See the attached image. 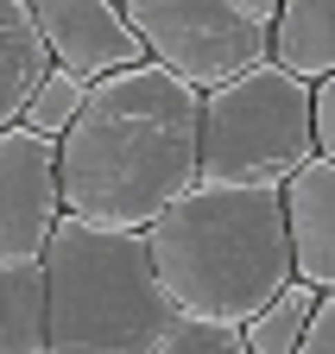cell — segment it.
<instances>
[{"instance_id": "cell-14", "label": "cell", "mask_w": 335, "mask_h": 354, "mask_svg": "<svg viewBox=\"0 0 335 354\" xmlns=\"http://www.w3.org/2000/svg\"><path fill=\"white\" fill-rule=\"evenodd\" d=\"M152 354H247L234 323H202V317H171Z\"/></svg>"}, {"instance_id": "cell-18", "label": "cell", "mask_w": 335, "mask_h": 354, "mask_svg": "<svg viewBox=\"0 0 335 354\" xmlns=\"http://www.w3.org/2000/svg\"><path fill=\"white\" fill-rule=\"evenodd\" d=\"M120 7H127V0H120Z\"/></svg>"}, {"instance_id": "cell-10", "label": "cell", "mask_w": 335, "mask_h": 354, "mask_svg": "<svg viewBox=\"0 0 335 354\" xmlns=\"http://www.w3.org/2000/svg\"><path fill=\"white\" fill-rule=\"evenodd\" d=\"M45 70H51V51L32 26V0H0V133L19 127Z\"/></svg>"}, {"instance_id": "cell-11", "label": "cell", "mask_w": 335, "mask_h": 354, "mask_svg": "<svg viewBox=\"0 0 335 354\" xmlns=\"http://www.w3.org/2000/svg\"><path fill=\"white\" fill-rule=\"evenodd\" d=\"M0 354H51L45 259H32V266H0Z\"/></svg>"}, {"instance_id": "cell-12", "label": "cell", "mask_w": 335, "mask_h": 354, "mask_svg": "<svg viewBox=\"0 0 335 354\" xmlns=\"http://www.w3.org/2000/svg\"><path fill=\"white\" fill-rule=\"evenodd\" d=\"M310 317H316V291H310L304 279H291V285L260 310V317L240 323V342H247V354H298Z\"/></svg>"}, {"instance_id": "cell-13", "label": "cell", "mask_w": 335, "mask_h": 354, "mask_svg": "<svg viewBox=\"0 0 335 354\" xmlns=\"http://www.w3.org/2000/svg\"><path fill=\"white\" fill-rule=\"evenodd\" d=\"M82 102H89V82L70 76V70H45V82L32 88V102L19 114V127H32L38 140H64L70 120L82 114Z\"/></svg>"}, {"instance_id": "cell-8", "label": "cell", "mask_w": 335, "mask_h": 354, "mask_svg": "<svg viewBox=\"0 0 335 354\" xmlns=\"http://www.w3.org/2000/svg\"><path fill=\"white\" fill-rule=\"evenodd\" d=\"M285 234H291V279L316 297H335V165L310 158L285 184Z\"/></svg>"}, {"instance_id": "cell-2", "label": "cell", "mask_w": 335, "mask_h": 354, "mask_svg": "<svg viewBox=\"0 0 335 354\" xmlns=\"http://www.w3.org/2000/svg\"><path fill=\"white\" fill-rule=\"evenodd\" d=\"M152 272L178 317L247 323L291 285L285 190L260 184H190L146 228Z\"/></svg>"}, {"instance_id": "cell-4", "label": "cell", "mask_w": 335, "mask_h": 354, "mask_svg": "<svg viewBox=\"0 0 335 354\" xmlns=\"http://www.w3.org/2000/svg\"><path fill=\"white\" fill-rule=\"evenodd\" d=\"M316 158L310 133V82L260 64L202 95L196 133V184H260L285 190Z\"/></svg>"}, {"instance_id": "cell-15", "label": "cell", "mask_w": 335, "mask_h": 354, "mask_svg": "<svg viewBox=\"0 0 335 354\" xmlns=\"http://www.w3.org/2000/svg\"><path fill=\"white\" fill-rule=\"evenodd\" d=\"M310 133H316V158L335 165V76L310 82Z\"/></svg>"}, {"instance_id": "cell-3", "label": "cell", "mask_w": 335, "mask_h": 354, "mask_svg": "<svg viewBox=\"0 0 335 354\" xmlns=\"http://www.w3.org/2000/svg\"><path fill=\"white\" fill-rule=\"evenodd\" d=\"M51 354H152L178 310L164 304L146 234L64 215L45 247Z\"/></svg>"}, {"instance_id": "cell-7", "label": "cell", "mask_w": 335, "mask_h": 354, "mask_svg": "<svg viewBox=\"0 0 335 354\" xmlns=\"http://www.w3.org/2000/svg\"><path fill=\"white\" fill-rule=\"evenodd\" d=\"M32 26L51 51V70H70L82 82L146 64L120 0H32Z\"/></svg>"}, {"instance_id": "cell-5", "label": "cell", "mask_w": 335, "mask_h": 354, "mask_svg": "<svg viewBox=\"0 0 335 354\" xmlns=\"http://www.w3.org/2000/svg\"><path fill=\"white\" fill-rule=\"evenodd\" d=\"M127 26L140 38L146 64L171 70L178 82H190L196 95L222 88L247 70L272 64V38L266 26L240 19L228 0H127Z\"/></svg>"}, {"instance_id": "cell-1", "label": "cell", "mask_w": 335, "mask_h": 354, "mask_svg": "<svg viewBox=\"0 0 335 354\" xmlns=\"http://www.w3.org/2000/svg\"><path fill=\"white\" fill-rule=\"evenodd\" d=\"M202 95L158 64L89 82V102L57 140L64 215L146 234L196 184Z\"/></svg>"}, {"instance_id": "cell-9", "label": "cell", "mask_w": 335, "mask_h": 354, "mask_svg": "<svg viewBox=\"0 0 335 354\" xmlns=\"http://www.w3.org/2000/svg\"><path fill=\"white\" fill-rule=\"evenodd\" d=\"M272 64L298 82L335 76V0H278V19L266 26Z\"/></svg>"}, {"instance_id": "cell-6", "label": "cell", "mask_w": 335, "mask_h": 354, "mask_svg": "<svg viewBox=\"0 0 335 354\" xmlns=\"http://www.w3.org/2000/svg\"><path fill=\"white\" fill-rule=\"evenodd\" d=\"M64 221V184H57V140H38L32 127L0 133V266L45 259Z\"/></svg>"}, {"instance_id": "cell-17", "label": "cell", "mask_w": 335, "mask_h": 354, "mask_svg": "<svg viewBox=\"0 0 335 354\" xmlns=\"http://www.w3.org/2000/svg\"><path fill=\"white\" fill-rule=\"evenodd\" d=\"M228 7H234L240 19H253V26H272V19H278V0H228Z\"/></svg>"}, {"instance_id": "cell-16", "label": "cell", "mask_w": 335, "mask_h": 354, "mask_svg": "<svg viewBox=\"0 0 335 354\" xmlns=\"http://www.w3.org/2000/svg\"><path fill=\"white\" fill-rule=\"evenodd\" d=\"M298 354H335V297H316V317H310Z\"/></svg>"}]
</instances>
